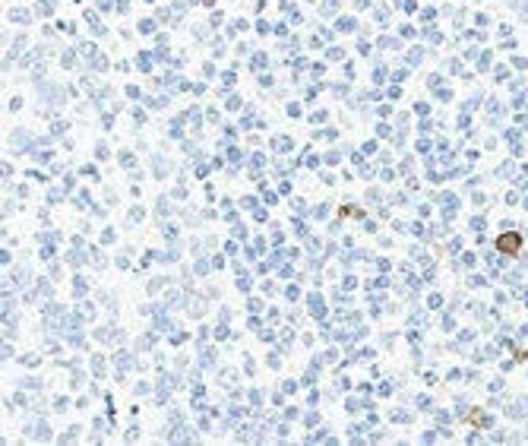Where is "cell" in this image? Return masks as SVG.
<instances>
[{
    "mask_svg": "<svg viewBox=\"0 0 528 446\" xmlns=\"http://www.w3.org/2000/svg\"><path fill=\"white\" fill-rule=\"evenodd\" d=\"M500 247L503 250H515V247H519V238H509V234H506V238H500Z\"/></svg>",
    "mask_w": 528,
    "mask_h": 446,
    "instance_id": "obj_1",
    "label": "cell"
}]
</instances>
